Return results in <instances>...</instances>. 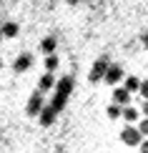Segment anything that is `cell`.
<instances>
[{
  "instance_id": "obj_1",
  "label": "cell",
  "mask_w": 148,
  "mask_h": 153,
  "mask_svg": "<svg viewBox=\"0 0 148 153\" xmlns=\"http://www.w3.org/2000/svg\"><path fill=\"white\" fill-rule=\"evenodd\" d=\"M120 141H123L126 146H138L141 141H143V136L138 133V128H123V133H120Z\"/></svg>"
},
{
  "instance_id": "obj_2",
  "label": "cell",
  "mask_w": 148,
  "mask_h": 153,
  "mask_svg": "<svg viewBox=\"0 0 148 153\" xmlns=\"http://www.w3.org/2000/svg\"><path fill=\"white\" fill-rule=\"evenodd\" d=\"M40 108H43V98L35 93L33 98H30V103H28V113H30V116H35V113L40 111Z\"/></svg>"
},
{
  "instance_id": "obj_3",
  "label": "cell",
  "mask_w": 148,
  "mask_h": 153,
  "mask_svg": "<svg viewBox=\"0 0 148 153\" xmlns=\"http://www.w3.org/2000/svg\"><path fill=\"white\" fill-rule=\"evenodd\" d=\"M113 98H115V103H118V105H123V103H128V98H131V95H128V91H115Z\"/></svg>"
},
{
  "instance_id": "obj_4",
  "label": "cell",
  "mask_w": 148,
  "mask_h": 153,
  "mask_svg": "<svg viewBox=\"0 0 148 153\" xmlns=\"http://www.w3.org/2000/svg\"><path fill=\"white\" fill-rule=\"evenodd\" d=\"M123 118L131 123V120H136V118H138V111H136V108H126V111H123Z\"/></svg>"
},
{
  "instance_id": "obj_5",
  "label": "cell",
  "mask_w": 148,
  "mask_h": 153,
  "mask_svg": "<svg viewBox=\"0 0 148 153\" xmlns=\"http://www.w3.org/2000/svg\"><path fill=\"white\" fill-rule=\"evenodd\" d=\"M106 78H108V83H115V80L120 78V71H118V68H111V71L106 73Z\"/></svg>"
},
{
  "instance_id": "obj_6",
  "label": "cell",
  "mask_w": 148,
  "mask_h": 153,
  "mask_svg": "<svg viewBox=\"0 0 148 153\" xmlns=\"http://www.w3.org/2000/svg\"><path fill=\"white\" fill-rule=\"evenodd\" d=\"M50 120H53V111H50V108H45V111H43V118H40V123H43V126H48Z\"/></svg>"
},
{
  "instance_id": "obj_7",
  "label": "cell",
  "mask_w": 148,
  "mask_h": 153,
  "mask_svg": "<svg viewBox=\"0 0 148 153\" xmlns=\"http://www.w3.org/2000/svg\"><path fill=\"white\" fill-rule=\"evenodd\" d=\"M138 85H141V83L136 78H128V88H126V91H138Z\"/></svg>"
},
{
  "instance_id": "obj_8",
  "label": "cell",
  "mask_w": 148,
  "mask_h": 153,
  "mask_svg": "<svg viewBox=\"0 0 148 153\" xmlns=\"http://www.w3.org/2000/svg\"><path fill=\"white\" fill-rule=\"evenodd\" d=\"M108 116H111V118H118V116H120V108H118V105H111V108H108Z\"/></svg>"
},
{
  "instance_id": "obj_9",
  "label": "cell",
  "mask_w": 148,
  "mask_h": 153,
  "mask_svg": "<svg viewBox=\"0 0 148 153\" xmlns=\"http://www.w3.org/2000/svg\"><path fill=\"white\" fill-rule=\"evenodd\" d=\"M138 133H141V136H146V133H148V120H141V126H138Z\"/></svg>"
},
{
  "instance_id": "obj_10",
  "label": "cell",
  "mask_w": 148,
  "mask_h": 153,
  "mask_svg": "<svg viewBox=\"0 0 148 153\" xmlns=\"http://www.w3.org/2000/svg\"><path fill=\"white\" fill-rule=\"evenodd\" d=\"M53 85V78H50V75H45V78L40 80V88H50Z\"/></svg>"
}]
</instances>
